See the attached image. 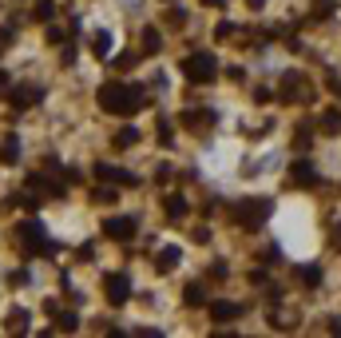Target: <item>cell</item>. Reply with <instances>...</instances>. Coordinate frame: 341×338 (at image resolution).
Returning a JSON list of instances; mask_svg holds the SVG:
<instances>
[{
  "label": "cell",
  "instance_id": "6da1fadb",
  "mask_svg": "<svg viewBox=\"0 0 341 338\" xmlns=\"http://www.w3.org/2000/svg\"><path fill=\"white\" fill-rule=\"evenodd\" d=\"M99 100H104V108H107V111H135V108H139L135 92H131V88H119V84H107Z\"/></svg>",
  "mask_w": 341,
  "mask_h": 338
},
{
  "label": "cell",
  "instance_id": "7a4b0ae2",
  "mask_svg": "<svg viewBox=\"0 0 341 338\" xmlns=\"http://www.w3.org/2000/svg\"><path fill=\"white\" fill-rule=\"evenodd\" d=\"M187 76L210 80V76H214V68H210V60H207V56H194V60H187Z\"/></svg>",
  "mask_w": 341,
  "mask_h": 338
},
{
  "label": "cell",
  "instance_id": "3957f363",
  "mask_svg": "<svg viewBox=\"0 0 341 338\" xmlns=\"http://www.w3.org/2000/svg\"><path fill=\"white\" fill-rule=\"evenodd\" d=\"M107 298H111V303H123V298H127V283H123V278H111V283H107Z\"/></svg>",
  "mask_w": 341,
  "mask_h": 338
},
{
  "label": "cell",
  "instance_id": "277c9868",
  "mask_svg": "<svg viewBox=\"0 0 341 338\" xmlns=\"http://www.w3.org/2000/svg\"><path fill=\"white\" fill-rule=\"evenodd\" d=\"M107 231H111L115 239H127V235L135 231V223H131V219H111V227H107Z\"/></svg>",
  "mask_w": 341,
  "mask_h": 338
}]
</instances>
